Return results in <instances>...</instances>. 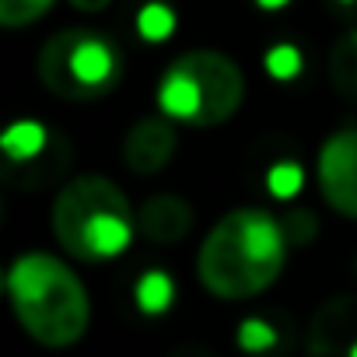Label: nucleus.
Wrapping results in <instances>:
<instances>
[{
    "mask_svg": "<svg viewBox=\"0 0 357 357\" xmlns=\"http://www.w3.org/2000/svg\"><path fill=\"white\" fill-rule=\"evenodd\" d=\"M287 245V225L270 211L235 207L207 231L197 252V277L221 301H249L280 280Z\"/></svg>",
    "mask_w": 357,
    "mask_h": 357,
    "instance_id": "obj_1",
    "label": "nucleus"
},
{
    "mask_svg": "<svg viewBox=\"0 0 357 357\" xmlns=\"http://www.w3.org/2000/svg\"><path fill=\"white\" fill-rule=\"evenodd\" d=\"M8 298L18 326L43 347L63 350L84 340L91 298L81 277L53 252L29 249L8 266Z\"/></svg>",
    "mask_w": 357,
    "mask_h": 357,
    "instance_id": "obj_2",
    "label": "nucleus"
},
{
    "mask_svg": "<svg viewBox=\"0 0 357 357\" xmlns=\"http://www.w3.org/2000/svg\"><path fill=\"white\" fill-rule=\"evenodd\" d=\"M50 228L56 245L84 263L116 259L140 235L130 197L105 175H74L53 200Z\"/></svg>",
    "mask_w": 357,
    "mask_h": 357,
    "instance_id": "obj_3",
    "label": "nucleus"
},
{
    "mask_svg": "<svg viewBox=\"0 0 357 357\" xmlns=\"http://www.w3.org/2000/svg\"><path fill=\"white\" fill-rule=\"evenodd\" d=\"M123 74L119 46L95 29H63L39 50V81L46 91L81 102L116 88Z\"/></svg>",
    "mask_w": 357,
    "mask_h": 357,
    "instance_id": "obj_4",
    "label": "nucleus"
},
{
    "mask_svg": "<svg viewBox=\"0 0 357 357\" xmlns=\"http://www.w3.org/2000/svg\"><path fill=\"white\" fill-rule=\"evenodd\" d=\"M172 63L193 81V88H197V95L204 102L200 123H197L200 130H214V126L228 123L242 109V102H245V74L228 53H221V50H190L183 56H175Z\"/></svg>",
    "mask_w": 357,
    "mask_h": 357,
    "instance_id": "obj_5",
    "label": "nucleus"
},
{
    "mask_svg": "<svg viewBox=\"0 0 357 357\" xmlns=\"http://www.w3.org/2000/svg\"><path fill=\"white\" fill-rule=\"evenodd\" d=\"M315 183L333 214L357 221V126H340L322 140L315 158Z\"/></svg>",
    "mask_w": 357,
    "mask_h": 357,
    "instance_id": "obj_6",
    "label": "nucleus"
},
{
    "mask_svg": "<svg viewBox=\"0 0 357 357\" xmlns=\"http://www.w3.org/2000/svg\"><path fill=\"white\" fill-rule=\"evenodd\" d=\"M178 151V133L168 116H144L123 140V165L133 175H158Z\"/></svg>",
    "mask_w": 357,
    "mask_h": 357,
    "instance_id": "obj_7",
    "label": "nucleus"
},
{
    "mask_svg": "<svg viewBox=\"0 0 357 357\" xmlns=\"http://www.w3.org/2000/svg\"><path fill=\"white\" fill-rule=\"evenodd\" d=\"M193 225H197V214H193L190 200L178 193H154L137 211V231L154 245L183 242L193 231Z\"/></svg>",
    "mask_w": 357,
    "mask_h": 357,
    "instance_id": "obj_8",
    "label": "nucleus"
},
{
    "mask_svg": "<svg viewBox=\"0 0 357 357\" xmlns=\"http://www.w3.org/2000/svg\"><path fill=\"white\" fill-rule=\"evenodd\" d=\"M53 133L46 123L39 119H15L4 133H0V151H4V158L11 165H29L36 161L39 154H46Z\"/></svg>",
    "mask_w": 357,
    "mask_h": 357,
    "instance_id": "obj_9",
    "label": "nucleus"
},
{
    "mask_svg": "<svg viewBox=\"0 0 357 357\" xmlns=\"http://www.w3.org/2000/svg\"><path fill=\"white\" fill-rule=\"evenodd\" d=\"M172 301H175V280H172V273L168 270H144L140 277H137V284H133V305H137V312L140 315H165L168 308H172Z\"/></svg>",
    "mask_w": 357,
    "mask_h": 357,
    "instance_id": "obj_10",
    "label": "nucleus"
},
{
    "mask_svg": "<svg viewBox=\"0 0 357 357\" xmlns=\"http://www.w3.org/2000/svg\"><path fill=\"white\" fill-rule=\"evenodd\" d=\"M312 357H357V333L343 319L319 315L315 333H312Z\"/></svg>",
    "mask_w": 357,
    "mask_h": 357,
    "instance_id": "obj_11",
    "label": "nucleus"
},
{
    "mask_svg": "<svg viewBox=\"0 0 357 357\" xmlns=\"http://www.w3.org/2000/svg\"><path fill=\"white\" fill-rule=\"evenodd\" d=\"M133 25H137V36H140L144 43L158 46V43H168V39L175 36L178 18H175V11H172L168 4H161V0H147V4L137 11Z\"/></svg>",
    "mask_w": 357,
    "mask_h": 357,
    "instance_id": "obj_12",
    "label": "nucleus"
},
{
    "mask_svg": "<svg viewBox=\"0 0 357 357\" xmlns=\"http://www.w3.org/2000/svg\"><path fill=\"white\" fill-rule=\"evenodd\" d=\"M235 343H238L242 354L259 357V354L277 350V343H280V329H277L270 319H263V315H249V319H242V326H238V333H235Z\"/></svg>",
    "mask_w": 357,
    "mask_h": 357,
    "instance_id": "obj_13",
    "label": "nucleus"
},
{
    "mask_svg": "<svg viewBox=\"0 0 357 357\" xmlns=\"http://www.w3.org/2000/svg\"><path fill=\"white\" fill-rule=\"evenodd\" d=\"M301 186H305V168L298 161L284 158L266 168V193L273 200H294L301 193Z\"/></svg>",
    "mask_w": 357,
    "mask_h": 357,
    "instance_id": "obj_14",
    "label": "nucleus"
},
{
    "mask_svg": "<svg viewBox=\"0 0 357 357\" xmlns=\"http://www.w3.org/2000/svg\"><path fill=\"white\" fill-rule=\"evenodd\" d=\"M263 67H266V74L273 77V81H294V77H301V70H305V56H301V50L294 46V43H273L270 50H266V56H263Z\"/></svg>",
    "mask_w": 357,
    "mask_h": 357,
    "instance_id": "obj_15",
    "label": "nucleus"
},
{
    "mask_svg": "<svg viewBox=\"0 0 357 357\" xmlns=\"http://www.w3.org/2000/svg\"><path fill=\"white\" fill-rule=\"evenodd\" d=\"M56 0H0V25L4 29H25V25H36L39 18L50 15V8Z\"/></svg>",
    "mask_w": 357,
    "mask_h": 357,
    "instance_id": "obj_16",
    "label": "nucleus"
},
{
    "mask_svg": "<svg viewBox=\"0 0 357 357\" xmlns=\"http://www.w3.org/2000/svg\"><path fill=\"white\" fill-rule=\"evenodd\" d=\"M67 4H70L74 11H81V15H102L112 0H67Z\"/></svg>",
    "mask_w": 357,
    "mask_h": 357,
    "instance_id": "obj_17",
    "label": "nucleus"
},
{
    "mask_svg": "<svg viewBox=\"0 0 357 357\" xmlns=\"http://www.w3.org/2000/svg\"><path fill=\"white\" fill-rule=\"evenodd\" d=\"M287 4H291V0H256L259 11H284Z\"/></svg>",
    "mask_w": 357,
    "mask_h": 357,
    "instance_id": "obj_18",
    "label": "nucleus"
},
{
    "mask_svg": "<svg viewBox=\"0 0 357 357\" xmlns=\"http://www.w3.org/2000/svg\"><path fill=\"white\" fill-rule=\"evenodd\" d=\"M336 4H354V0H336Z\"/></svg>",
    "mask_w": 357,
    "mask_h": 357,
    "instance_id": "obj_19",
    "label": "nucleus"
}]
</instances>
